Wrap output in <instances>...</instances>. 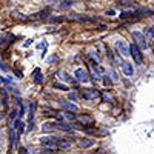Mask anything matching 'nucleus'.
<instances>
[{
	"label": "nucleus",
	"instance_id": "obj_1",
	"mask_svg": "<svg viewBox=\"0 0 154 154\" xmlns=\"http://www.w3.org/2000/svg\"><path fill=\"white\" fill-rule=\"evenodd\" d=\"M130 54L133 56V59H134V62H136V63H142V62H143L142 49H140V48H139L136 43L130 45Z\"/></svg>",
	"mask_w": 154,
	"mask_h": 154
},
{
	"label": "nucleus",
	"instance_id": "obj_2",
	"mask_svg": "<svg viewBox=\"0 0 154 154\" xmlns=\"http://www.w3.org/2000/svg\"><path fill=\"white\" fill-rule=\"evenodd\" d=\"M133 37H134V40H136V45L140 48V49H146L148 48V42H146V37L142 34V32H139V31H134L133 32Z\"/></svg>",
	"mask_w": 154,
	"mask_h": 154
},
{
	"label": "nucleus",
	"instance_id": "obj_3",
	"mask_svg": "<svg viewBox=\"0 0 154 154\" xmlns=\"http://www.w3.org/2000/svg\"><path fill=\"white\" fill-rule=\"evenodd\" d=\"M74 77L79 82H88L89 80V74H88V71L85 69V68H77L75 71H74Z\"/></svg>",
	"mask_w": 154,
	"mask_h": 154
},
{
	"label": "nucleus",
	"instance_id": "obj_4",
	"mask_svg": "<svg viewBox=\"0 0 154 154\" xmlns=\"http://www.w3.org/2000/svg\"><path fill=\"white\" fill-rule=\"evenodd\" d=\"M80 96L85 100H96V99L100 97V93L96 91V89H83V91L80 93Z\"/></svg>",
	"mask_w": 154,
	"mask_h": 154
},
{
	"label": "nucleus",
	"instance_id": "obj_5",
	"mask_svg": "<svg viewBox=\"0 0 154 154\" xmlns=\"http://www.w3.org/2000/svg\"><path fill=\"white\" fill-rule=\"evenodd\" d=\"M42 145H45L48 149H57V139L56 137H42Z\"/></svg>",
	"mask_w": 154,
	"mask_h": 154
},
{
	"label": "nucleus",
	"instance_id": "obj_6",
	"mask_svg": "<svg viewBox=\"0 0 154 154\" xmlns=\"http://www.w3.org/2000/svg\"><path fill=\"white\" fill-rule=\"evenodd\" d=\"M116 48H117V51L122 54V56H130V46L126 45V42L125 40H117L116 42Z\"/></svg>",
	"mask_w": 154,
	"mask_h": 154
},
{
	"label": "nucleus",
	"instance_id": "obj_7",
	"mask_svg": "<svg viewBox=\"0 0 154 154\" xmlns=\"http://www.w3.org/2000/svg\"><path fill=\"white\" fill-rule=\"evenodd\" d=\"M59 103H60V106L63 109H66L68 112H77L79 111V106L74 105V103H69V102H66V100H59Z\"/></svg>",
	"mask_w": 154,
	"mask_h": 154
},
{
	"label": "nucleus",
	"instance_id": "obj_8",
	"mask_svg": "<svg viewBox=\"0 0 154 154\" xmlns=\"http://www.w3.org/2000/svg\"><path fill=\"white\" fill-rule=\"evenodd\" d=\"M9 139H11V148L14 149L16 145H17V140H19V133L16 131V128H14V126H11V128H9Z\"/></svg>",
	"mask_w": 154,
	"mask_h": 154
},
{
	"label": "nucleus",
	"instance_id": "obj_9",
	"mask_svg": "<svg viewBox=\"0 0 154 154\" xmlns=\"http://www.w3.org/2000/svg\"><path fill=\"white\" fill-rule=\"evenodd\" d=\"M96 143L94 139H80L79 140V146L80 148H88V146H93Z\"/></svg>",
	"mask_w": 154,
	"mask_h": 154
},
{
	"label": "nucleus",
	"instance_id": "obj_10",
	"mask_svg": "<svg viewBox=\"0 0 154 154\" xmlns=\"http://www.w3.org/2000/svg\"><path fill=\"white\" fill-rule=\"evenodd\" d=\"M122 69H123V72H125L126 75H133V74H134L133 65H131V63H128V62H123V63H122Z\"/></svg>",
	"mask_w": 154,
	"mask_h": 154
},
{
	"label": "nucleus",
	"instance_id": "obj_11",
	"mask_svg": "<svg viewBox=\"0 0 154 154\" xmlns=\"http://www.w3.org/2000/svg\"><path fill=\"white\" fill-rule=\"evenodd\" d=\"M69 148H71V140L62 139L57 142V149H69Z\"/></svg>",
	"mask_w": 154,
	"mask_h": 154
},
{
	"label": "nucleus",
	"instance_id": "obj_12",
	"mask_svg": "<svg viewBox=\"0 0 154 154\" xmlns=\"http://www.w3.org/2000/svg\"><path fill=\"white\" fill-rule=\"evenodd\" d=\"M56 128H57V130H62V131H72L74 126H71V125H68L65 122H57L56 123Z\"/></svg>",
	"mask_w": 154,
	"mask_h": 154
},
{
	"label": "nucleus",
	"instance_id": "obj_13",
	"mask_svg": "<svg viewBox=\"0 0 154 154\" xmlns=\"http://www.w3.org/2000/svg\"><path fill=\"white\" fill-rule=\"evenodd\" d=\"M14 128H16V131H17L19 136H20V134L25 131V123H23L22 120H16V122H14Z\"/></svg>",
	"mask_w": 154,
	"mask_h": 154
},
{
	"label": "nucleus",
	"instance_id": "obj_14",
	"mask_svg": "<svg viewBox=\"0 0 154 154\" xmlns=\"http://www.w3.org/2000/svg\"><path fill=\"white\" fill-rule=\"evenodd\" d=\"M79 122L83 123V125H91V123H94V120H93L91 117H88V116H82V117H79Z\"/></svg>",
	"mask_w": 154,
	"mask_h": 154
},
{
	"label": "nucleus",
	"instance_id": "obj_15",
	"mask_svg": "<svg viewBox=\"0 0 154 154\" xmlns=\"http://www.w3.org/2000/svg\"><path fill=\"white\" fill-rule=\"evenodd\" d=\"M42 130H43L45 133H46V131H54V130H56V125H53V123H45Z\"/></svg>",
	"mask_w": 154,
	"mask_h": 154
},
{
	"label": "nucleus",
	"instance_id": "obj_16",
	"mask_svg": "<svg viewBox=\"0 0 154 154\" xmlns=\"http://www.w3.org/2000/svg\"><path fill=\"white\" fill-rule=\"evenodd\" d=\"M59 75H62V79H63V80H66V82H74V80H72V77H69V74H66L65 71H60Z\"/></svg>",
	"mask_w": 154,
	"mask_h": 154
},
{
	"label": "nucleus",
	"instance_id": "obj_17",
	"mask_svg": "<svg viewBox=\"0 0 154 154\" xmlns=\"http://www.w3.org/2000/svg\"><path fill=\"white\" fill-rule=\"evenodd\" d=\"M2 96H3V105L6 106L8 105V93H6V89H2Z\"/></svg>",
	"mask_w": 154,
	"mask_h": 154
},
{
	"label": "nucleus",
	"instance_id": "obj_18",
	"mask_svg": "<svg viewBox=\"0 0 154 154\" xmlns=\"http://www.w3.org/2000/svg\"><path fill=\"white\" fill-rule=\"evenodd\" d=\"M103 83H105L106 86H109V85L112 83V80H111V79H108V75H105V77H103Z\"/></svg>",
	"mask_w": 154,
	"mask_h": 154
},
{
	"label": "nucleus",
	"instance_id": "obj_19",
	"mask_svg": "<svg viewBox=\"0 0 154 154\" xmlns=\"http://www.w3.org/2000/svg\"><path fill=\"white\" fill-rule=\"evenodd\" d=\"M108 72H109V75H111V77H112V80H117V74H116V72H114V71H112V69H109V71H108Z\"/></svg>",
	"mask_w": 154,
	"mask_h": 154
},
{
	"label": "nucleus",
	"instance_id": "obj_20",
	"mask_svg": "<svg viewBox=\"0 0 154 154\" xmlns=\"http://www.w3.org/2000/svg\"><path fill=\"white\" fill-rule=\"evenodd\" d=\"M40 154H56V152H53V149H48V148H46V149H42Z\"/></svg>",
	"mask_w": 154,
	"mask_h": 154
},
{
	"label": "nucleus",
	"instance_id": "obj_21",
	"mask_svg": "<svg viewBox=\"0 0 154 154\" xmlns=\"http://www.w3.org/2000/svg\"><path fill=\"white\" fill-rule=\"evenodd\" d=\"M16 116H17V111H12V112L9 114V119H11V120H14V119H16Z\"/></svg>",
	"mask_w": 154,
	"mask_h": 154
},
{
	"label": "nucleus",
	"instance_id": "obj_22",
	"mask_svg": "<svg viewBox=\"0 0 154 154\" xmlns=\"http://www.w3.org/2000/svg\"><path fill=\"white\" fill-rule=\"evenodd\" d=\"M68 97H69V100H72V102H77V96H75V94H69Z\"/></svg>",
	"mask_w": 154,
	"mask_h": 154
},
{
	"label": "nucleus",
	"instance_id": "obj_23",
	"mask_svg": "<svg viewBox=\"0 0 154 154\" xmlns=\"http://www.w3.org/2000/svg\"><path fill=\"white\" fill-rule=\"evenodd\" d=\"M56 88H60V89H66L65 85H62V83H56Z\"/></svg>",
	"mask_w": 154,
	"mask_h": 154
},
{
	"label": "nucleus",
	"instance_id": "obj_24",
	"mask_svg": "<svg viewBox=\"0 0 154 154\" xmlns=\"http://www.w3.org/2000/svg\"><path fill=\"white\" fill-rule=\"evenodd\" d=\"M148 34H151V35L154 37V26H151V28L148 29Z\"/></svg>",
	"mask_w": 154,
	"mask_h": 154
},
{
	"label": "nucleus",
	"instance_id": "obj_25",
	"mask_svg": "<svg viewBox=\"0 0 154 154\" xmlns=\"http://www.w3.org/2000/svg\"><path fill=\"white\" fill-rule=\"evenodd\" d=\"M42 82V75H37L35 77V83H40Z\"/></svg>",
	"mask_w": 154,
	"mask_h": 154
},
{
	"label": "nucleus",
	"instance_id": "obj_26",
	"mask_svg": "<svg viewBox=\"0 0 154 154\" xmlns=\"http://www.w3.org/2000/svg\"><path fill=\"white\" fill-rule=\"evenodd\" d=\"M54 60H57V57H51V59H48V62L51 63V62H54Z\"/></svg>",
	"mask_w": 154,
	"mask_h": 154
},
{
	"label": "nucleus",
	"instance_id": "obj_27",
	"mask_svg": "<svg viewBox=\"0 0 154 154\" xmlns=\"http://www.w3.org/2000/svg\"><path fill=\"white\" fill-rule=\"evenodd\" d=\"M20 154H26V149H25V148H22V149H20Z\"/></svg>",
	"mask_w": 154,
	"mask_h": 154
},
{
	"label": "nucleus",
	"instance_id": "obj_28",
	"mask_svg": "<svg viewBox=\"0 0 154 154\" xmlns=\"http://www.w3.org/2000/svg\"><path fill=\"white\" fill-rule=\"evenodd\" d=\"M3 119V114H0V120H2Z\"/></svg>",
	"mask_w": 154,
	"mask_h": 154
},
{
	"label": "nucleus",
	"instance_id": "obj_29",
	"mask_svg": "<svg viewBox=\"0 0 154 154\" xmlns=\"http://www.w3.org/2000/svg\"><path fill=\"white\" fill-rule=\"evenodd\" d=\"M2 82H3V80H2V77H0V83H2Z\"/></svg>",
	"mask_w": 154,
	"mask_h": 154
}]
</instances>
